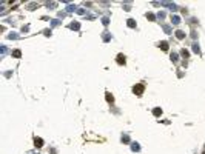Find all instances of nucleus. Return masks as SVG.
<instances>
[{
  "label": "nucleus",
  "instance_id": "nucleus-1",
  "mask_svg": "<svg viewBox=\"0 0 205 154\" xmlns=\"http://www.w3.org/2000/svg\"><path fill=\"white\" fill-rule=\"evenodd\" d=\"M133 91H134L137 96H142V93H144V85H140V83H139V85H136V86L133 88Z\"/></svg>",
  "mask_w": 205,
  "mask_h": 154
},
{
  "label": "nucleus",
  "instance_id": "nucleus-2",
  "mask_svg": "<svg viewBox=\"0 0 205 154\" xmlns=\"http://www.w3.org/2000/svg\"><path fill=\"white\" fill-rule=\"evenodd\" d=\"M34 143H35V147H37V148H40V147L43 145V140H42L40 137H35V139H34Z\"/></svg>",
  "mask_w": 205,
  "mask_h": 154
},
{
  "label": "nucleus",
  "instance_id": "nucleus-3",
  "mask_svg": "<svg viewBox=\"0 0 205 154\" xmlns=\"http://www.w3.org/2000/svg\"><path fill=\"white\" fill-rule=\"evenodd\" d=\"M171 22H173L174 25H179V23H181V19H179L177 15H173V17H171Z\"/></svg>",
  "mask_w": 205,
  "mask_h": 154
},
{
  "label": "nucleus",
  "instance_id": "nucleus-4",
  "mask_svg": "<svg viewBox=\"0 0 205 154\" xmlns=\"http://www.w3.org/2000/svg\"><path fill=\"white\" fill-rule=\"evenodd\" d=\"M131 150H133V151H140L139 143H136V142H134V143H131Z\"/></svg>",
  "mask_w": 205,
  "mask_h": 154
},
{
  "label": "nucleus",
  "instance_id": "nucleus-5",
  "mask_svg": "<svg viewBox=\"0 0 205 154\" xmlns=\"http://www.w3.org/2000/svg\"><path fill=\"white\" fill-rule=\"evenodd\" d=\"M176 37L177 39H184L185 37V32L184 31H176Z\"/></svg>",
  "mask_w": 205,
  "mask_h": 154
},
{
  "label": "nucleus",
  "instance_id": "nucleus-6",
  "mask_svg": "<svg viewBox=\"0 0 205 154\" xmlns=\"http://www.w3.org/2000/svg\"><path fill=\"white\" fill-rule=\"evenodd\" d=\"M161 48H162L164 51H167V49H168V43H167V42H161Z\"/></svg>",
  "mask_w": 205,
  "mask_h": 154
},
{
  "label": "nucleus",
  "instance_id": "nucleus-7",
  "mask_svg": "<svg viewBox=\"0 0 205 154\" xmlns=\"http://www.w3.org/2000/svg\"><path fill=\"white\" fill-rule=\"evenodd\" d=\"M117 62H119V63H125V57H123L122 54H119V56H117Z\"/></svg>",
  "mask_w": 205,
  "mask_h": 154
},
{
  "label": "nucleus",
  "instance_id": "nucleus-8",
  "mask_svg": "<svg viewBox=\"0 0 205 154\" xmlns=\"http://www.w3.org/2000/svg\"><path fill=\"white\" fill-rule=\"evenodd\" d=\"M69 28H71V29H79V28H80V25H79V23H71V25H69Z\"/></svg>",
  "mask_w": 205,
  "mask_h": 154
},
{
  "label": "nucleus",
  "instance_id": "nucleus-9",
  "mask_svg": "<svg viewBox=\"0 0 205 154\" xmlns=\"http://www.w3.org/2000/svg\"><path fill=\"white\" fill-rule=\"evenodd\" d=\"M153 114H154V116H161V114H162V110H161V108H156V110L153 111Z\"/></svg>",
  "mask_w": 205,
  "mask_h": 154
},
{
  "label": "nucleus",
  "instance_id": "nucleus-10",
  "mask_svg": "<svg viewBox=\"0 0 205 154\" xmlns=\"http://www.w3.org/2000/svg\"><path fill=\"white\" fill-rule=\"evenodd\" d=\"M193 51L199 54V52H201V49H199V45H196V43H194V45H193Z\"/></svg>",
  "mask_w": 205,
  "mask_h": 154
},
{
  "label": "nucleus",
  "instance_id": "nucleus-11",
  "mask_svg": "<svg viewBox=\"0 0 205 154\" xmlns=\"http://www.w3.org/2000/svg\"><path fill=\"white\" fill-rule=\"evenodd\" d=\"M128 26H130V28H134V26H136L134 20H131V19H130V20H128Z\"/></svg>",
  "mask_w": 205,
  "mask_h": 154
},
{
  "label": "nucleus",
  "instance_id": "nucleus-12",
  "mask_svg": "<svg viewBox=\"0 0 205 154\" xmlns=\"http://www.w3.org/2000/svg\"><path fill=\"white\" fill-rule=\"evenodd\" d=\"M171 60H173V62H177V54H176V52L171 54Z\"/></svg>",
  "mask_w": 205,
  "mask_h": 154
},
{
  "label": "nucleus",
  "instance_id": "nucleus-13",
  "mask_svg": "<svg viewBox=\"0 0 205 154\" xmlns=\"http://www.w3.org/2000/svg\"><path fill=\"white\" fill-rule=\"evenodd\" d=\"M12 56H14V57H20V56H22V52H20V51H14V52H12Z\"/></svg>",
  "mask_w": 205,
  "mask_h": 154
},
{
  "label": "nucleus",
  "instance_id": "nucleus-14",
  "mask_svg": "<svg viewBox=\"0 0 205 154\" xmlns=\"http://www.w3.org/2000/svg\"><path fill=\"white\" fill-rule=\"evenodd\" d=\"M157 17H159V19H161V20H162V19H164V17H165V14H164V12H159V14H157Z\"/></svg>",
  "mask_w": 205,
  "mask_h": 154
},
{
  "label": "nucleus",
  "instance_id": "nucleus-15",
  "mask_svg": "<svg viewBox=\"0 0 205 154\" xmlns=\"http://www.w3.org/2000/svg\"><path fill=\"white\" fill-rule=\"evenodd\" d=\"M182 56H184V57H188V51H185V49H182Z\"/></svg>",
  "mask_w": 205,
  "mask_h": 154
},
{
  "label": "nucleus",
  "instance_id": "nucleus-16",
  "mask_svg": "<svg viewBox=\"0 0 205 154\" xmlns=\"http://www.w3.org/2000/svg\"><path fill=\"white\" fill-rule=\"evenodd\" d=\"M147 17H148L150 20H154V15H153V14H147Z\"/></svg>",
  "mask_w": 205,
  "mask_h": 154
},
{
  "label": "nucleus",
  "instance_id": "nucleus-17",
  "mask_svg": "<svg viewBox=\"0 0 205 154\" xmlns=\"http://www.w3.org/2000/svg\"><path fill=\"white\" fill-rule=\"evenodd\" d=\"M106 96H108V97H106V99H108V102H113V97H111V94H106Z\"/></svg>",
  "mask_w": 205,
  "mask_h": 154
},
{
  "label": "nucleus",
  "instance_id": "nucleus-18",
  "mask_svg": "<svg viewBox=\"0 0 205 154\" xmlns=\"http://www.w3.org/2000/svg\"><path fill=\"white\" fill-rule=\"evenodd\" d=\"M204 154H205V151H204Z\"/></svg>",
  "mask_w": 205,
  "mask_h": 154
}]
</instances>
